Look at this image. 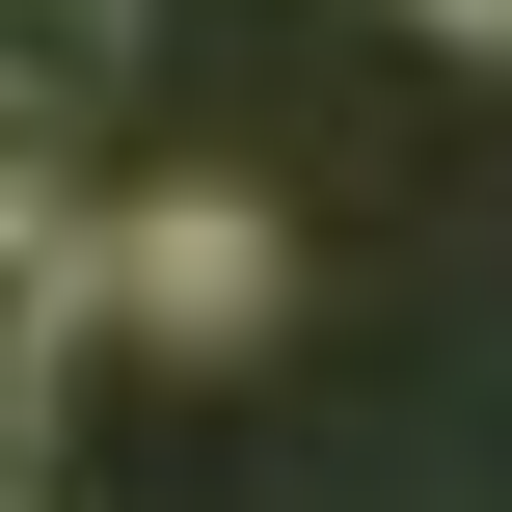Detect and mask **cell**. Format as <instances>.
Instances as JSON below:
<instances>
[{
    "label": "cell",
    "mask_w": 512,
    "mask_h": 512,
    "mask_svg": "<svg viewBox=\"0 0 512 512\" xmlns=\"http://www.w3.org/2000/svg\"><path fill=\"white\" fill-rule=\"evenodd\" d=\"M81 270H108V324H162V351H243V324H270V270H297V243H270V216H243V189H162V216H108V243H81Z\"/></svg>",
    "instance_id": "cell-1"
},
{
    "label": "cell",
    "mask_w": 512,
    "mask_h": 512,
    "mask_svg": "<svg viewBox=\"0 0 512 512\" xmlns=\"http://www.w3.org/2000/svg\"><path fill=\"white\" fill-rule=\"evenodd\" d=\"M81 351H108V270H81V216L0 162V459L54 432V378H81Z\"/></svg>",
    "instance_id": "cell-2"
},
{
    "label": "cell",
    "mask_w": 512,
    "mask_h": 512,
    "mask_svg": "<svg viewBox=\"0 0 512 512\" xmlns=\"http://www.w3.org/2000/svg\"><path fill=\"white\" fill-rule=\"evenodd\" d=\"M81 27H108V0H0V108H54V81H81Z\"/></svg>",
    "instance_id": "cell-3"
},
{
    "label": "cell",
    "mask_w": 512,
    "mask_h": 512,
    "mask_svg": "<svg viewBox=\"0 0 512 512\" xmlns=\"http://www.w3.org/2000/svg\"><path fill=\"white\" fill-rule=\"evenodd\" d=\"M405 27H432V54H512V0H405Z\"/></svg>",
    "instance_id": "cell-4"
},
{
    "label": "cell",
    "mask_w": 512,
    "mask_h": 512,
    "mask_svg": "<svg viewBox=\"0 0 512 512\" xmlns=\"http://www.w3.org/2000/svg\"><path fill=\"white\" fill-rule=\"evenodd\" d=\"M0 135H27V108H0Z\"/></svg>",
    "instance_id": "cell-5"
}]
</instances>
